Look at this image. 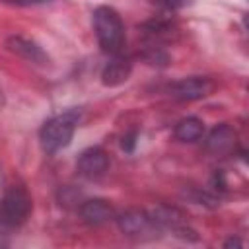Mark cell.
Returning <instances> with one entry per match:
<instances>
[{
  "mask_svg": "<svg viewBox=\"0 0 249 249\" xmlns=\"http://www.w3.org/2000/svg\"><path fill=\"white\" fill-rule=\"evenodd\" d=\"M214 84L208 78L202 76H191V78H181L169 86V95L179 101H195L200 97H206L212 91Z\"/></svg>",
  "mask_w": 249,
  "mask_h": 249,
  "instance_id": "5b68a950",
  "label": "cell"
},
{
  "mask_svg": "<svg viewBox=\"0 0 249 249\" xmlns=\"http://www.w3.org/2000/svg\"><path fill=\"white\" fill-rule=\"evenodd\" d=\"M76 169L86 179H99L109 169V156L99 146L88 148V150H84L80 154L78 163H76Z\"/></svg>",
  "mask_w": 249,
  "mask_h": 249,
  "instance_id": "8992f818",
  "label": "cell"
},
{
  "mask_svg": "<svg viewBox=\"0 0 249 249\" xmlns=\"http://www.w3.org/2000/svg\"><path fill=\"white\" fill-rule=\"evenodd\" d=\"M80 117H82L80 109H68V111L49 119L39 130L41 148L47 154H56L58 150L66 148L74 136V130L80 123Z\"/></svg>",
  "mask_w": 249,
  "mask_h": 249,
  "instance_id": "6da1fadb",
  "label": "cell"
},
{
  "mask_svg": "<svg viewBox=\"0 0 249 249\" xmlns=\"http://www.w3.org/2000/svg\"><path fill=\"white\" fill-rule=\"evenodd\" d=\"M6 105V97H4V91H2V88H0V109Z\"/></svg>",
  "mask_w": 249,
  "mask_h": 249,
  "instance_id": "9a60e30c",
  "label": "cell"
},
{
  "mask_svg": "<svg viewBox=\"0 0 249 249\" xmlns=\"http://www.w3.org/2000/svg\"><path fill=\"white\" fill-rule=\"evenodd\" d=\"M119 230L128 235V237H138V239H146V237H154L156 231L160 230L158 224L152 220V216L144 210H136L130 208L126 212H123L117 218Z\"/></svg>",
  "mask_w": 249,
  "mask_h": 249,
  "instance_id": "277c9868",
  "label": "cell"
},
{
  "mask_svg": "<svg viewBox=\"0 0 249 249\" xmlns=\"http://www.w3.org/2000/svg\"><path fill=\"white\" fill-rule=\"evenodd\" d=\"M31 206L29 193L23 187H12L0 200V222L10 228L23 224L31 212Z\"/></svg>",
  "mask_w": 249,
  "mask_h": 249,
  "instance_id": "3957f363",
  "label": "cell"
},
{
  "mask_svg": "<svg viewBox=\"0 0 249 249\" xmlns=\"http://www.w3.org/2000/svg\"><path fill=\"white\" fill-rule=\"evenodd\" d=\"M80 216L89 226H101L115 216V210L103 198H89L80 204Z\"/></svg>",
  "mask_w": 249,
  "mask_h": 249,
  "instance_id": "ba28073f",
  "label": "cell"
},
{
  "mask_svg": "<svg viewBox=\"0 0 249 249\" xmlns=\"http://www.w3.org/2000/svg\"><path fill=\"white\" fill-rule=\"evenodd\" d=\"M224 249H243V241H241V237H237V235L228 237L226 243H224Z\"/></svg>",
  "mask_w": 249,
  "mask_h": 249,
  "instance_id": "5bb4252c",
  "label": "cell"
},
{
  "mask_svg": "<svg viewBox=\"0 0 249 249\" xmlns=\"http://www.w3.org/2000/svg\"><path fill=\"white\" fill-rule=\"evenodd\" d=\"M202 132H204V124L196 117H185L173 128L175 138L181 140V142H195L202 136Z\"/></svg>",
  "mask_w": 249,
  "mask_h": 249,
  "instance_id": "8fae6325",
  "label": "cell"
},
{
  "mask_svg": "<svg viewBox=\"0 0 249 249\" xmlns=\"http://www.w3.org/2000/svg\"><path fill=\"white\" fill-rule=\"evenodd\" d=\"M132 72V62L124 56H115L111 62H107V66L101 72V82L109 88L121 86L130 78Z\"/></svg>",
  "mask_w": 249,
  "mask_h": 249,
  "instance_id": "9c48e42d",
  "label": "cell"
},
{
  "mask_svg": "<svg viewBox=\"0 0 249 249\" xmlns=\"http://www.w3.org/2000/svg\"><path fill=\"white\" fill-rule=\"evenodd\" d=\"M6 47H8L12 53H16L18 56H21V58H25V60H29V62H33V64H39V66L49 64L47 53H45L35 41H31V39H25V37H21V35H12V37H8Z\"/></svg>",
  "mask_w": 249,
  "mask_h": 249,
  "instance_id": "52a82bcc",
  "label": "cell"
},
{
  "mask_svg": "<svg viewBox=\"0 0 249 249\" xmlns=\"http://www.w3.org/2000/svg\"><path fill=\"white\" fill-rule=\"evenodd\" d=\"M121 144H123V150H124V152H132V150H134V144H136V130L124 134Z\"/></svg>",
  "mask_w": 249,
  "mask_h": 249,
  "instance_id": "4fadbf2b",
  "label": "cell"
},
{
  "mask_svg": "<svg viewBox=\"0 0 249 249\" xmlns=\"http://www.w3.org/2000/svg\"><path fill=\"white\" fill-rule=\"evenodd\" d=\"M142 31H144L146 37L158 41L161 37H169L171 31H173V27H171V23L167 19H150V21H146L142 25Z\"/></svg>",
  "mask_w": 249,
  "mask_h": 249,
  "instance_id": "7c38bea8",
  "label": "cell"
},
{
  "mask_svg": "<svg viewBox=\"0 0 249 249\" xmlns=\"http://www.w3.org/2000/svg\"><path fill=\"white\" fill-rule=\"evenodd\" d=\"M235 144V130L230 126V124H218L208 136H206V150L220 156V154H226L233 148Z\"/></svg>",
  "mask_w": 249,
  "mask_h": 249,
  "instance_id": "30bf717a",
  "label": "cell"
},
{
  "mask_svg": "<svg viewBox=\"0 0 249 249\" xmlns=\"http://www.w3.org/2000/svg\"><path fill=\"white\" fill-rule=\"evenodd\" d=\"M93 29L103 53L119 54L124 47V25L121 16L111 6H97L93 10Z\"/></svg>",
  "mask_w": 249,
  "mask_h": 249,
  "instance_id": "7a4b0ae2",
  "label": "cell"
}]
</instances>
